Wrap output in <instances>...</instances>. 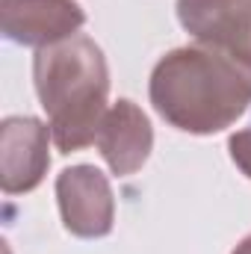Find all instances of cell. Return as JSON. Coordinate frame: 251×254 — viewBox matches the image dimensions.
Returning a JSON list of instances; mask_svg holds the SVG:
<instances>
[{
	"label": "cell",
	"instance_id": "1",
	"mask_svg": "<svg viewBox=\"0 0 251 254\" xmlns=\"http://www.w3.org/2000/svg\"><path fill=\"white\" fill-rule=\"evenodd\" d=\"M148 95L163 122L213 136L251 107V68L207 45L175 48L154 65Z\"/></svg>",
	"mask_w": 251,
	"mask_h": 254
},
{
	"label": "cell",
	"instance_id": "2",
	"mask_svg": "<svg viewBox=\"0 0 251 254\" xmlns=\"http://www.w3.org/2000/svg\"><path fill=\"white\" fill-rule=\"evenodd\" d=\"M33 83L60 154H74L98 139L110 110V65L95 39L77 33L36 51Z\"/></svg>",
	"mask_w": 251,
	"mask_h": 254
},
{
	"label": "cell",
	"instance_id": "3",
	"mask_svg": "<svg viewBox=\"0 0 251 254\" xmlns=\"http://www.w3.org/2000/svg\"><path fill=\"white\" fill-rule=\"evenodd\" d=\"M57 204L68 234L80 240H101L116 225V195L110 178L95 166H71L57 178Z\"/></svg>",
	"mask_w": 251,
	"mask_h": 254
},
{
	"label": "cell",
	"instance_id": "4",
	"mask_svg": "<svg viewBox=\"0 0 251 254\" xmlns=\"http://www.w3.org/2000/svg\"><path fill=\"white\" fill-rule=\"evenodd\" d=\"M178 21L198 45L251 68V0H178Z\"/></svg>",
	"mask_w": 251,
	"mask_h": 254
},
{
	"label": "cell",
	"instance_id": "5",
	"mask_svg": "<svg viewBox=\"0 0 251 254\" xmlns=\"http://www.w3.org/2000/svg\"><path fill=\"white\" fill-rule=\"evenodd\" d=\"M51 125L36 116H9L0 125V187L6 195L33 192L51 169Z\"/></svg>",
	"mask_w": 251,
	"mask_h": 254
},
{
	"label": "cell",
	"instance_id": "6",
	"mask_svg": "<svg viewBox=\"0 0 251 254\" xmlns=\"http://www.w3.org/2000/svg\"><path fill=\"white\" fill-rule=\"evenodd\" d=\"M86 12L77 0H0V30L24 48H51L77 36Z\"/></svg>",
	"mask_w": 251,
	"mask_h": 254
},
{
	"label": "cell",
	"instance_id": "7",
	"mask_svg": "<svg viewBox=\"0 0 251 254\" xmlns=\"http://www.w3.org/2000/svg\"><path fill=\"white\" fill-rule=\"evenodd\" d=\"M95 145L113 175L130 178L148 163L154 151V127L139 104L119 98L116 104H110L104 122L98 127Z\"/></svg>",
	"mask_w": 251,
	"mask_h": 254
},
{
	"label": "cell",
	"instance_id": "8",
	"mask_svg": "<svg viewBox=\"0 0 251 254\" xmlns=\"http://www.w3.org/2000/svg\"><path fill=\"white\" fill-rule=\"evenodd\" d=\"M228 151H231L234 166L251 181V127L237 130V133L228 139Z\"/></svg>",
	"mask_w": 251,
	"mask_h": 254
},
{
	"label": "cell",
	"instance_id": "9",
	"mask_svg": "<svg viewBox=\"0 0 251 254\" xmlns=\"http://www.w3.org/2000/svg\"><path fill=\"white\" fill-rule=\"evenodd\" d=\"M231 254H251V234L246 237V240H240V243H237V249H234Z\"/></svg>",
	"mask_w": 251,
	"mask_h": 254
}]
</instances>
